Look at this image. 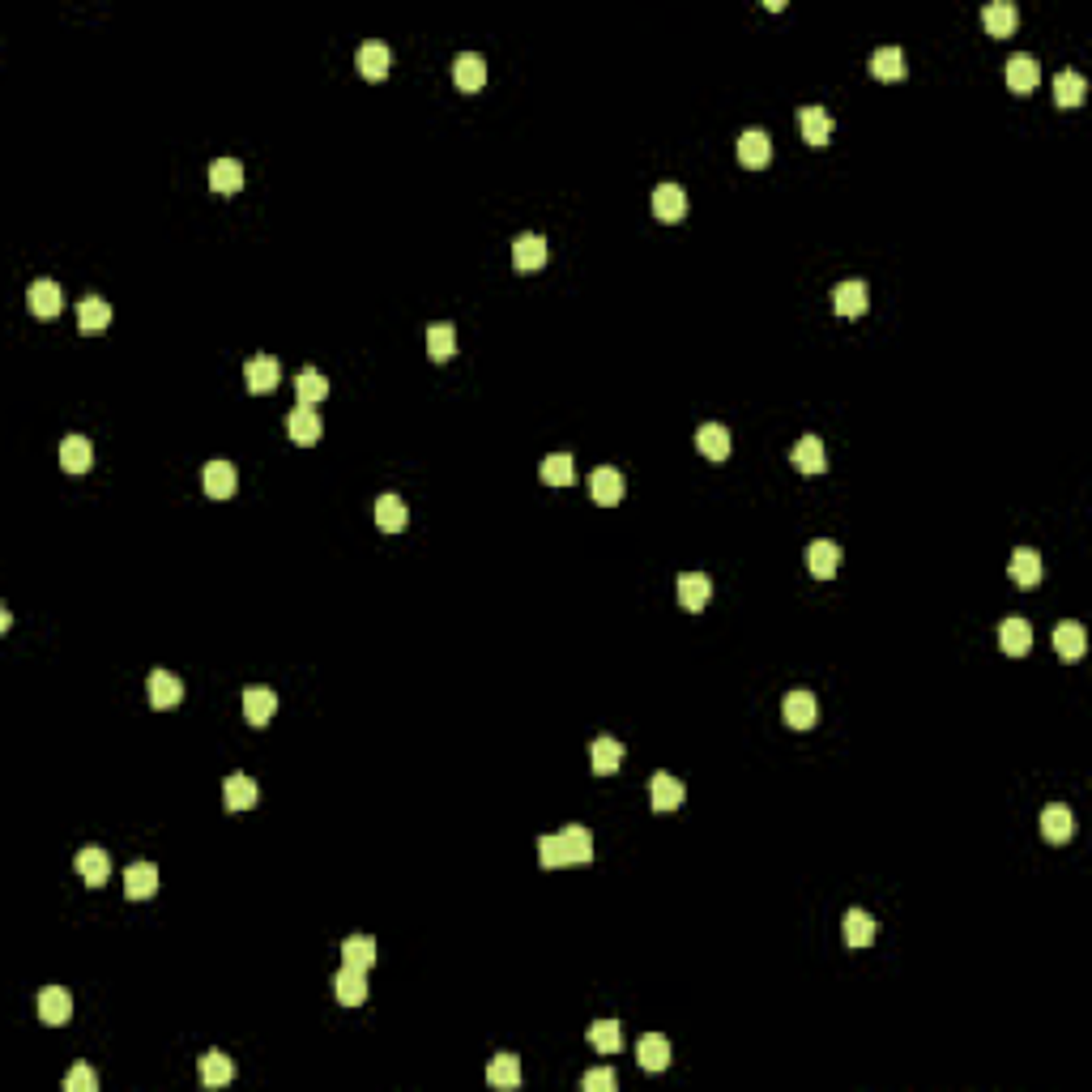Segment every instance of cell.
Segmentation results:
<instances>
[{"label":"cell","instance_id":"cell-1","mask_svg":"<svg viewBox=\"0 0 1092 1092\" xmlns=\"http://www.w3.org/2000/svg\"><path fill=\"white\" fill-rule=\"evenodd\" d=\"M781 717H785L789 730H811L819 721V704L811 691H789L785 700H781Z\"/></svg>","mask_w":1092,"mask_h":1092},{"label":"cell","instance_id":"cell-2","mask_svg":"<svg viewBox=\"0 0 1092 1092\" xmlns=\"http://www.w3.org/2000/svg\"><path fill=\"white\" fill-rule=\"evenodd\" d=\"M623 491H627V483H623V474H619L615 466H602V470L589 474V496H594V504L615 508L619 499H623Z\"/></svg>","mask_w":1092,"mask_h":1092},{"label":"cell","instance_id":"cell-3","mask_svg":"<svg viewBox=\"0 0 1092 1092\" xmlns=\"http://www.w3.org/2000/svg\"><path fill=\"white\" fill-rule=\"evenodd\" d=\"M34 1012H39V1020L43 1024H69V1016H73V999H69V990H61V986H48V990H39V999H34Z\"/></svg>","mask_w":1092,"mask_h":1092},{"label":"cell","instance_id":"cell-4","mask_svg":"<svg viewBox=\"0 0 1092 1092\" xmlns=\"http://www.w3.org/2000/svg\"><path fill=\"white\" fill-rule=\"evenodd\" d=\"M26 307H31L39 321H51V316H61L64 299H61V286L51 282V278H39V282H31V291H26Z\"/></svg>","mask_w":1092,"mask_h":1092},{"label":"cell","instance_id":"cell-5","mask_svg":"<svg viewBox=\"0 0 1092 1092\" xmlns=\"http://www.w3.org/2000/svg\"><path fill=\"white\" fill-rule=\"evenodd\" d=\"M334 994L337 1003H346V1007H359V1003L367 999V969H359V964H342L334 977Z\"/></svg>","mask_w":1092,"mask_h":1092},{"label":"cell","instance_id":"cell-6","mask_svg":"<svg viewBox=\"0 0 1092 1092\" xmlns=\"http://www.w3.org/2000/svg\"><path fill=\"white\" fill-rule=\"evenodd\" d=\"M453 81H457V90H466V94L483 90L486 86V61L478 56V51H461V56L453 61Z\"/></svg>","mask_w":1092,"mask_h":1092},{"label":"cell","instance_id":"cell-7","mask_svg":"<svg viewBox=\"0 0 1092 1092\" xmlns=\"http://www.w3.org/2000/svg\"><path fill=\"white\" fill-rule=\"evenodd\" d=\"M243 380H248L253 393H269V389H278V380H282V367H278L273 354H256V359H248V367H243Z\"/></svg>","mask_w":1092,"mask_h":1092},{"label":"cell","instance_id":"cell-8","mask_svg":"<svg viewBox=\"0 0 1092 1092\" xmlns=\"http://www.w3.org/2000/svg\"><path fill=\"white\" fill-rule=\"evenodd\" d=\"M772 158V142L764 129H747L739 137V162L743 167H751V171H759V167H769Z\"/></svg>","mask_w":1092,"mask_h":1092},{"label":"cell","instance_id":"cell-9","mask_svg":"<svg viewBox=\"0 0 1092 1092\" xmlns=\"http://www.w3.org/2000/svg\"><path fill=\"white\" fill-rule=\"evenodd\" d=\"M546 256H551V248H546L542 235H521V239H512V265H516L521 273L542 269Z\"/></svg>","mask_w":1092,"mask_h":1092},{"label":"cell","instance_id":"cell-10","mask_svg":"<svg viewBox=\"0 0 1092 1092\" xmlns=\"http://www.w3.org/2000/svg\"><path fill=\"white\" fill-rule=\"evenodd\" d=\"M201 486L210 499H231L235 496V466L231 461H205Z\"/></svg>","mask_w":1092,"mask_h":1092},{"label":"cell","instance_id":"cell-11","mask_svg":"<svg viewBox=\"0 0 1092 1092\" xmlns=\"http://www.w3.org/2000/svg\"><path fill=\"white\" fill-rule=\"evenodd\" d=\"M1075 832V815L1072 807H1062V802H1050V807L1042 811V837L1050 840V845H1062V840H1072Z\"/></svg>","mask_w":1092,"mask_h":1092},{"label":"cell","instance_id":"cell-12","mask_svg":"<svg viewBox=\"0 0 1092 1092\" xmlns=\"http://www.w3.org/2000/svg\"><path fill=\"white\" fill-rule=\"evenodd\" d=\"M840 564V546L828 542V538H815V542L807 546V567L815 580H832V572H837Z\"/></svg>","mask_w":1092,"mask_h":1092},{"label":"cell","instance_id":"cell-13","mask_svg":"<svg viewBox=\"0 0 1092 1092\" xmlns=\"http://www.w3.org/2000/svg\"><path fill=\"white\" fill-rule=\"evenodd\" d=\"M124 892H129V900H150L158 892V867L154 862H132L124 870Z\"/></svg>","mask_w":1092,"mask_h":1092},{"label":"cell","instance_id":"cell-14","mask_svg":"<svg viewBox=\"0 0 1092 1092\" xmlns=\"http://www.w3.org/2000/svg\"><path fill=\"white\" fill-rule=\"evenodd\" d=\"M794 470L799 474H824L828 470V453H824V444H819V435H802L799 444H794Z\"/></svg>","mask_w":1092,"mask_h":1092},{"label":"cell","instance_id":"cell-15","mask_svg":"<svg viewBox=\"0 0 1092 1092\" xmlns=\"http://www.w3.org/2000/svg\"><path fill=\"white\" fill-rule=\"evenodd\" d=\"M559 845H564L572 867H589V862H594V837H589V828H580V824H567V828L559 832Z\"/></svg>","mask_w":1092,"mask_h":1092},{"label":"cell","instance_id":"cell-16","mask_svg":"<svg viewBox=\"0 0 1092 1092\" xmlns=\"http://www.w3.org/2000/svg\"><path fill=\"white\" fill-rule=\"evenodd\" d=\"M832 307H837V316H867V307H870L867 282H840L837 291H832Z\"/></svg>","mask_w":1092,"mask_h":1092},{"label":"cell","instance_id":"cell-17","mask_svg":"<svg viewBox=\"0 0 1092 1092\" xmlns=\"http://www.w3.org/2000/svg\"><path fill=\"white\" fill-rule=\"evenodd\" d=\"M286 431H291L294 444L307 448V444H316V440H321L324 427H321V415H316L312 405H299V410H291V418H286Z\"/></svg>","mask_w":1092,"mask_h":1092},{"label":"cell","instance_id":"cell-18","mask_svg":"<svg viewBox=\"0 0 1092 1092\" xmlns=\"http://www.w3.org/2000/svg\"><path fill=\"white\" fill-rule=\"evenodd\" d=\"M77 875L90 883V888H102L107 875H112V858H107L99 845H86V850L77 853Z\"/></svg>","mask_w":1092,"mask_h":1092},{"label":"cell","instance_id":"cell-19","mask_svg":"<svg viewBox=\"0 0 1092 1092\" xmlns=\"http://www.w3.org/2000/svg\"><path fill=\"white\" fill-rule=\"evenodd\" d=\"M389 64H393V51L385 48V43H363L359 48V73H363L367 81H385L389 77Z\"/></svg>","mask_w":1092,"mask_h":1092},{"label":"cell","instance_id":"cell-20","mask_svg":"<svg viewBox=\"0 0 1092 1092\" xmlns=\"http://www.w3.org/2000/svg\"><path fill=\"white\" fill-rule=\"evenodd\" d=\"M708 597H713V580H708L704 572H683V577H678V602L688 610H704Z\"/></svg>","mask_w":1092,"mask_h":1092},{"label":"cell","instance_id":"cell-21","mask_svg":"<svg viewBox=\"0 0 1092 1092\" xmlns=\"http://www.w3.org/2000/svg\"><path fill=\"white\" fill-rule=\"evenodd\" d=\"M273 713H278V696L269 688H248L243 691V717L253 726H269Z\"/></svg>","mask_w":1092,"mask_h":1092},{"label":"cell","instance_id":"cell-22","mask_svg":"<svg viewBox=\"0 0 1092 1092\" xmlns=\"http://www.w3.org/2000/svg\"><path fill=\"white\" fill-rule=\"evenodd\" d=\"M1037 81H1042V64L1032 61V56H1012V61H1007V86H1012L1016 94H1032Z\"/></svg>","mask_w":1092,"mask_h":1092},{"label":"cell","instance_id":"cell-23","mask_svg":"<svg viewBox=\"0 0 1092 1092\" xmlns=\"http://www.w3.org/2000/svg\"><path fill=\"white\" fill-rule=\"evenodd\" d=\"M94 461V448L86 435H64L61 440V466L69 470V474H86Z\"/></svg>","mask_w":1092,"mask_h":1092},{"label":"cell","instance_id":"cell-24","mask_svg":"<svg viewBox=\"0 0 1092 1092\" xmlns=\"http://www.w3.org/2000/svg\"><path fill=\"white\" fill-rule=\"evenodd\" d=\"M999 645H1003V653H1007V658H1024V653L1032 648V627L1024 623V619H1003Z\"/></svg>","mask_w":1092,"mask_h":1092},{"label":"cell","instance_id":"cell-25","mask_svg":"<svg viewBox=\"0 0 1092 1092\" xmlns=\"http://www.w3.org/2000/svg\"><path fill=\"white\" fill-rule=\"evenodd\" d=\"M636 1058L645 1072H666L670 1067V1042L662 1037V1032H645L636 1045Z\"/></svg>","mask_w":1092,"mask_h":1092},{"label":"cell","instance_id":"cell-26","mask_svg":"<svg viewBox=\"0 0 1092 1092\" xmlns=\"http://www.w3.org/2000/svg\"><path fill=\"white\" fill-rule=\"evenodd\" d=\"M653 213H658L662 223H678V218L688 213V193H683L678 184H662L658 193H653Z\"/></svg>","mask_w":1092,"mask_h":1092},{"label":"cell","instance_id":"cell-27","mask_svg":"<svg viewBox=\"0 0 1092 1092\" xmlns=\"http://www.w3.org/2000/svg\"><path fill=\"white\" fill-rule=\"evenodd\" d=\"M1054 648H1058L1062 662H1080L1084 648H1088V632L1080 623H1058L1054 627Z\"/></svg>","mask_w":1092,"mask_h":1092},{"label":"cell","instance_id":"cell-28","mask_svg":"<svg viewBox=\"0 0 1092 1092\" xmlns=\"http://www.w3.org/2000/svg\"><path fill=\"white\" fill-rule=\"evenodd\" d=\"M1016 21H1020V13H1016V5H1007V0H994V5L981 9V26H986L994 39H1007V34L1016 31Z\"/></svg>","mask_w":1092,"mask_h":1092},{"label":"cell","instance_id":"cell-29","mask_svg":"<svg viewBox=\"0 0 1092 1092\" xmlns=\"http://www.w3.org/2000/svg\"><path fill=\"white\" fill-rule=\"evenodd\" d=\"M184 700V683L171 670H154L150 675V704L154 708H175Z\"/></svg>","mask_w":1092,"mask_h":1092},{"label":"cell","instance_id":"cell-30","mask_svg":"<svg viewBox=\"0 0 1092 1092\" xmlns=\"http://www.w3.org/2000/svg\"><path fill=\"white\" fill-rule=\"evenodd\" d=\"M648 802H653V811L683 807V781H675L670 772H658V777L648 781Z\"/></svg>","mask_w":1092,"mask_h":1092},{"label":"cell","instance_id":"cell-31","mask_svg":"<svg viewBox=\"0 0 1092 1092\" xmlns=\"http://www.w3.org/2000/svg\"><path fill=\"white\" fill-rule=\"evenodd\" d=\"M223 802L226 811H248L256 807V781L243 777V772H231V777L223 781Z\"/></svg>","mask_w":1092,"mask_h":1092},{"label":"cell","instance_id":"cell-32","mask_svg":"<svg viewBox=\"0 0 1092 1092\" xmlns=\"http://www.w3.org/2000/svg\"><path fill=\"white\" fill-rule=\"evenodd\" d=\"M210 188H213V193H223V197L239 193V188H243V167H239V158H218V162H210Z\"/></svg>","mask_w":1092,"mask_h":1092},{"label":"cell","instance_id":"cell-33","mask_svg":"<svg viewBox=\"0 0 1092 1092\" xmlns=\"http://www.w3.org/2000/svg\"><path fill=\"white\" fill-rule=\"evenodd\" d=\"M77 324H81V334H102V329L112 324V304H107V299H99V294L81 299V304H77Z\"/></svg>","mask_w":1092,"mask_h":1092},{"label":"cell","instance_id":"cell-34","mask_svg":"<svg viewBox=\"0 0 1092 1092\" xmlns=\"http://www.w3.org/2000/svg\"><path fill=\"white\" fill-rule=\"evenodd\" d=\"M799 129L811 145H828L832 142V116L824 107H802L799 112Z\"/></svg>","mask_w":1092,"mask_h":1092},{"label":"cell","instance_id":"cell-35","mask_svg":"<svg viewBox=\"0 0 1092 1092\" xmlns=\"http://www.w3.org/2000/svg\"><path fill=\"white\" fill-rule=\"evenodd\" d=\"M696 448L708 457V461H726L730 448H734V444H730V431H726L721 423H704V427L696 431Z\"/></svg>","mask_w":1092,"mask_h":1092},{"label":"cell","instance_id":"cell-36","mask_svg":"<svg viewBox=\"0 0 1092 1092\" xmlns=\"http://www.w3.org/2000/svg\"><path fill=\"white\" fill-rule=\"evenodd\" d=\"M372 512H375V526L385 529V534H402L405 521H410V512H405L402 496H380V499H375Z\"/></svg>","mask_w":1092,"mask_h":1092},{"label":"cell","instance_id":"cell-37","mask_svg":"<svg viewBox=\"0 0 1092 1092\" xmlns=\"http://www.w3.org/2000/svg\"><path fill=\"white\" fill-rule=\"evenodd\" d=\"M840 931H845V943H850V948H870V943H875V918H870L867 909H850L845 921H840Z\"/></svg>","mask_w":1092,"mask_h":1092},{"label":"cell","instance_id":"cell-38","mask_svg":"<svg viewBox=\"0 0 1092 1092\" xmlns=\"http://www.w3.org/2000/svg\"><path fill=\"white\" fill-rule=\"evenodd\" d=\"M1012 580L1020 589L1042 585V555H1037V551H1029V546H1020V551L1012 555Z\"/></svg>","mask_w":1092,"mask_h":1092},{"label":"cell","instance_id":"cell-39","mask_svg":"<svg viewBox=\"0 0 1092 1092\" xmlns=\"http://www.w3.org/2000/svg\"><path fill=\"white\" fill-rule=\"evenodd\" d=\"M197 1072H201V1084H205V1088H223V1084H231L235 1067H231V1058H226L223 1050H210V1054L201 1058V1067H197Z\"/></svg>","mask_w":1092,"mask_h":1092},{"label":"cell","instance_id":"cell-40","mask_svg":"<svg viewBox=\"0 0 1092 1092\" xmlns=\"http://www.w3.org/2000/svg\"><path fill=\"white\" fill-rule=\"evenodd\" d=\"M486 1084H496V1088H516V1084H521V1058H516V1054H496L491 1067H486Z\"/></svg>","mask_w":1092,"mask_h":1092},{"label":"cell","instance_id":"cell-41","mask_svg":"<svg viewBox=\"0 0 1092 1092\" xmlns=\"http://www.w3.org/2000/svg\"><path fill=\"white\" fill-rule=\"evenodd\" d=\"M294 393H299V405H316L329 397V380H324L316 367H304V372L294 375Z\"/></svg>","mask_w":1092,"mask_h":1092},{"label":"cell","instance_id":"cell-42","mask_svg":"<svg viewBox=\"0 0 1092 1092\" xmlns=\"http://www.w3.org/2000/svg\"><path fill=\"white\" fill-rule=\"evenodd\" d=\"M589 759H594V772H597V777H610V772L623 764V743H619V739H597L594 751H589Z\"/></svg>","mask_w":1092,"mask_h":1092},{"label":"cell","instance_id":"cell-43","mask_svg":"<svg viewBox=\"0 0 1092 1092\" xmlns=\"http://www.w3.org/2000/svg\"><path fill=\"white\" fill-rule=\"evenodd\" d=\"M870 73L880 81H900L905 77V51L900 48H880L870 56Z\"/></svg>","mask_w":1092,"mask_h":1092},{"label":"cell","instance_id":"cell-44","mask_svg":"<svg viewBox=\"0 0 1092 1092\" xmlns=\"http://www.w3.org/2000/svg\"><path fill=\"white\" fill-rule=\"evenodd\" d=\"M589 1045H594L597 1054H619V1050H623V1029H619L615 1020L589 1024Z\"/></svg>","mask_w":1092,"mask_h":1092},{"label":"cell","instance_id":"cell-45","mask_svg":"<svg viewBox=\"0 0 1092 1092\" xmlns=\"http://www.w3.org/2000/svg\"><path fill=\"white\" fill-rule=\"evenodd\" d=\"M1084 94H1088V81L1080 73H1058V81H1054V102L1058 107H1080Z\"/></svg>","mask_w":1092,"mask_h":1092},{"label":"cell","instance_id":"cell-46","mask_svg":"<svg viewBox=\"0 0 1092 1092\" xmlns=\"http://www.w3.org/2000/svg\"><path fill=\"white\" fill-rule=\"evenodd\" d=\"M427 354H431L435 363L453 359L457 354V329L453 324H431V329H427Z\"/></svg>","mask_w":1092,"mask_h":1092},{"label":"cell","instance_id":"cell-47","mask_svg":"<svg viewBox=\"0 0 1092 1092\" xmlns=\"http://www.w3.org/2000/svg\"><path fill=\"white\" fill-rule=\"evenodd\" d=\"M342 956H346V964L372 969L375 964V939H367V935H350V939L342 943Z\"/></svg>","mask_w":1092,"mask_h":1092},{"label":"cell","instance_id":"cell-48","mask_svg":"<svg viewBox=\"0 0 1092 1092\" xmlns=\"http://www.w3.org/2000/svg\"><path fill=\"white\" fill-rule=\"evenodd\" d=\"M538 474H542L546 486H567V483H572V457H567V453L546 457L542 466H538Z\"/></svg>","mask_w":1092,"mask_h":1092},{"label":"cell","instance_id":"cell-49","mask_svg":"<svg viewBox=\"0 0 1092 1092\" xmlns=\"http://www.w3.org/2000/svg\"><path fill=\"white\" fill-rule=\"evenodd\" d=\"M538 862H542L546 870L567 867V853H564V845H559V837H538Z\"/></svg>","mask_w":1092,"mask_h":1092},{"label":"cell","instance_id":"cell-50","mask_svg":"<svg viewBox=\"0 0 1092 1092\" xmlns=\"http://www.w3.org/2000/svg\"><path fill=\"white\" fill-rule=\"evenodd\" d=\"M99 1088V1075H94V1067H73L69 1075H64V1092H94Z\"/></svg>","mask_w":1092,"mask_h":1092},{"label":"cell","instance_id":"cell-51","mask_svg":"<svg viewBox=\"0 0 1092 1092\" xmlns=\"http://www.w3.org/2000/svg\"><path fill=\"white\" fill-rule=\"evenodd\" d=\"M615 1072H607V1067H597V1072H589L585 1075V1092H610L615 1088Z\"/></svg>","mask_w":1092,"mask_h":1092}]
</instances>
